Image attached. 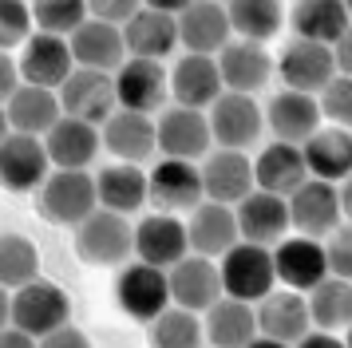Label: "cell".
<instances>
[{
	"instance_id": "obj_1",
	"label": "cell",
	"mask_w": 352,
	"mask_h": 348,
	"mask_svg": "<svg viewBox=\"0 0 352 348\" xmlns=\"http://www.w3.org/2000/svg\"><path fill=\"white\" fill-rule=\"evenodd\" d=\"M36 210L52 226H80L87 214L99 210L96 174L87 171H52L36 190Z\"/></svg>"
},
{
	"instance_id": "obj_2",
	"label": "cell",
	"mask_w": 352,
	"mask_h": 348,
	"mask_svg": "<svg viewBox=\"0 0 352 348\" xmlns=\"http://www.w3.org/2000/svg\"><path fill=\"white\" fill-rule=\"evenodd\" d=\"M222 289L226 297L238 301H261L273 293L277 285V265H273V250L270 246H257V241H238L222 253Z\"/></svg>"
},
{
	"instance_id": "obj_3",
	"label": "cell",
	"mask_w": 352,
	"mask_h": 348,
	"mask_svg": "<svg viewBox=\"0 0 352 348\" xmlns=\"http://www.w3.org/2000/svg\"><path fill=\"white\" fill-rule=\"evenodd\" d=\"M135 250V226L127 214H115L99 206L96 214L76 226V253L87 265H127Z\"/></svg>"
},
{
	"instance_id": "obj_4",
	"label": "cell",
	"mask_w": 352,
	"mask_h": 348,
	"mask_svg": "<svg viewBox=\"0 0 352 348\" xmlns=\"http://www.w3.org/2000/svg\"><path fill=\"white\" fill-rule=\"evenodd\" d=\"M115 301L119 309L135 320L151 325L162 309H170V281H166V269L146 265V261H127L115 277Z\"/></svg>"
},
{
	"instance_id": "obj_5",
	"label": "cell",
	"mask_w": 352,
	"mask_h": 348,
	"mask_svg": "<svg viewBox=\"0 0 352 348\" xmlns=\"http://www.w3.org/2000/svg\"><path fill=\"white\" fill-rule=\"evenodd\" d=\"M67 316H72V301L60 285L36 277V281L20 285L12 293V325L24 329L28 336H36V340L56 332L60 325H67Z\"/></svg>"
},
{
	"instance_id": "obj_6",
	"label": "cell",
	"mask_w": 352,
	"mask_h": 348,
	"mask_svg": "<svg viewBox=\"0 0 352 348\" xmlns=\"http://www.w3.org/2000/svg\"><path fill=\"white\" fill-rule=\"evenodd\" d=\"M52 174V158L44 139L12 131L0 142V186L8 194H36Z\"/></svg>"
},
{
	"instance_id": "obj_7",
	"label": "cell",
	"mask_w": 352,
	"mask_h": 348,
	"mask_svg": "<svg viewBox=\"0 0 352 348\" xmlns=\"http://www.w3.org/2000/svg\"><path fill=\"white\" fill-rule=\"evenodd\" d=\"M344 221L340 210V186L324 178H309L305 186L289 194V226L305 237H329Z\"/></svg>"
},
{
	"instance_id": "obj_8",
	"label": "cell",
	"mask_w": 352,
	"mask_h": 348,
	"mask_svg": "<svg viewBox=\"0 0 352 348\" xmlns=\"http://www.w3.org/2000/svg\"><path fill=\"white\" fill-rule=\"evenodd\" d=\"M60 103L64 115L72 119H87V123L103 127L119 111V95H115V76L111 72H91V67H76L60 87Z\"/></svg>"
},
{
	"instance_id": "obj_9",
	"label": "cell",
	"mask_w": 352,
	"mask_h": 348,
	"mask_svg": "<svg viewBox=\"0 0 352 348\" xmlns=\"http://www.w3.org/2000/svg\"><path fill=\"white\" fill-rule=\"evenodd\" d=\"M210 135L214 146H230V151H245L261 139L265 131V111L257 107L254 95H238V91H222V99L210 107Z\"/></svg>"
},
{
	"instance_id": "obj_10",
	"label": "cell",
	"mask_w": 352,
	"mask_h": 348,
	"mask_svg": "<svg viewBox=\"0 0 352 348\" xmlns=\"http://www.w3.org/2000/svg\"><path fill=\"white\" fill-rule=\"evenodd\" d=\"M202 194L210 202L222 206H238L241 198H250L257 190L254 182V162L245 151H230V146H214L206 158H202Z\"/></svg>"
},
{
	"instance_id": "obj_11",
	"label": "cell",
	"mask_w": 352,
	"mask_h": 348,
	"mask_svg": "<svg viewBox=\"0 0 352 348\" xmlns=\"http://www.w3.org/2000/svg\"><path fill=\"white\" fill-rule=\"evenodd\" d=\"M277 76L289 91H305V95H320L324 83L336 76V60L329 44H313L293 36L285 44V52L277 56Z\"/></svg>"
},
{
	"instance_id": "obj_12",
	"label": "cell",
	"mask_w": 352,
	"mask_h": 348,
	"mask_svg": "<svg viewBox=\"0 0 352 348\" xmlns=\"http://www.w3.org/2000/svg\"><path fill=\"white\" fill-rule=\"evenodd\" d=\"M159 127V151L162 158H186L198 162L214 151V135H210L206 111L194 107H162V115L155 119Z\"/></svg>"
},
{
	"instance_id": "obj_13",
	"label": "cell",
	"mask_w": 352,
	"mask_h": 348,
	"mask_svg": "<svg viewBox=\"0 0 352 348\" xmlns=\"http://www.w3.org/2000/svg\"><path fill=\"white\" fill-rule=\"evenodd\" d=\"M166 281H170V301L190 309V313H206L214 301L226 297L222 269L214 257H202V253H186L178 265H170Z\"/></svg>"
},
{
	"instance_id": "obj_14",
	"label": "cell",
	"mask_w": 352,
	"mask_h": 348,
	"mask_svg": "<svg viewBox=\"0 0 352 348\" xmlns=\"http://www.w3.org/2000/svg\"><path fill=\"white\" fill-rule=\"evenodd\" d=\"M20 79L24 83H36V87H52L60 91L64 79L76 72V60H72V44L64 36H52V32H32L28 44L20 47Z\"/></svg>"
},
{
	"instance_id": "obj_15",
	"label": "cell",
	"mask_w": 352,
	"mask_h": 348,
	"mask_svg": "<svg viewBox=\"0 0 352 348\" xmlns=\"http://www.w3.org/2000/svg\"><path fill=\"white\" fill-rule=\"evenodd\" d=\"M99 135H103V146H107L119 162L143 166V162H151L155 151H159V127H155V115H143V111L119 107L107 123L99 127Z\"/></svg>"
},
{
	"instance_id": "obj_16",
	"label": "cell",
	"mask_w": 352,
	"mask_h": 348,
	"mask_svg": "<svg viewBox=\"0 0 352 348\" xmlns=\"http://www.w3.org/2000/svg\"><path fill=\"white\" fill-rule=\"evenodd\" d=\"M115 95H119V107L127 111H162L166 95H170V76L162 60H139V56H127V63L115 72Z\"/></svg>"
},
{
	"instance_id": "obj_17",
	"label": "cell",
	"mask_w": 352,
	"mask_h": 348,
	"mask_svg": "<svg viewBox=\"0 0 352 348\" xmlns=\"http://www.w3.org/2000/svg\"><path fill=\"white\" fill-rule=\"evenodd\" d=\"M72 44V60L76 67H91V72H119L127 63V40H123V28L119 24H107V20H96L87 16L80 28L67 36Z\"/></svg>"
},
{
	"instance_id": "obj_18",
	"label": "cell",
	"mask_w": 352,
	"mask_h": 348,
	"mask_svg": "<svg viewBox=\"0 0 352 348\" xmlns=\"http://www.w3.org/2000/svg\"><path fill=\"white\" fill-rule=\"evenodd\" d=\"M273 265H277V281L285 289H297V293H309L317 289L324 277H329V257H324V246L317 237H281L273 246Z\"/></svg>"
},
{
	"instance_id": "obj_19",
	"label": "cell",
	"mask_w": 352,
	"mask_h": 348,
	"mask_svg": "<svg viewBox=\"0 0 352 348\" xmlns=\"http://www.w3.org/2000/svg\"><path fill=\"white\" fill-rule=\"evenodd\" d=\"M135 253H139V261H146V265H159V269L178 265L190 253L186 221L178 218V214H162V210L146 214L135 226Z\"/></svg>"
},
{
	"instance_id": "obj_20",
	"label": "cell",
	"mask_w": 352,
	"mask_h": 348,
	"mask_svg": "<svg viewBox=\"0 0 352 348\" xmlns=\"http://www.w3.org/2000/svg\"><path fill=\"white\" fill-rule=\"evenodd\" d=\"M151 182V206L162 214H182L202 202V171L186 158H162L155 171L146 174Z\"/></svg>"
},
{
	"instance_id": "obj_21",
	"label": "cell",
	"mask_w": 352,
	"mask_h": 348,
	"mask_svg": "<svg viewBox=\"0 0 352 348\" xmlns=\"http://www.w3.org/2000/svg\"><path fill=\"white\" fill-rule=\"evenodd\" d=\"M218 72H222L226 91L257 95L273 79L277 60L265 52V44H254V40H230V44L218 52Z\"/></svg>"
},
{
	"instance_id": "obj_22",
	"label": "cell",
	"mask_w": 352,
	"mask_h": 348,
	"mask_svg": "<svg viewBox=\"0 0 352 348\" xmlns=\"http://www.w3.org/2000/svg\"><path fill=\"white\" fill-rule=\"evenodd\" d=\"M222 91H226V83H222V72H218V56L186 52L175 63V72H170V95H175L178 107L206 111L222 99Z\"/></svg>"
},
{
	"instance_id": "obj_23",
	"label": "cell",
	"mask_w": 352,
	"mask_h": 348,
	"mask_svg": "<svg viewBox=\"0 0 352 348\" xmlns=\"http://www.w3.org/2000/svg\"><path fill=\"white\" fill-rule=\"evenodd\" d=\"M234 40L230 12L218 0H194L186 12H178V44L198 56H218Z\"/></svg>"
},
{
	"instance_id": "obj_24",
	"label": "cell",
	"mask_w": 352,
	"mask_h": 348,
	"mask_svg": "<svg viewBox=\"0 0 352 348\" xmlns=\"http://www.w3.org/2000/svg\"><path fill=\"white\" fill-rule=\"evenodd\" d=\"M257 332L297 345L305 332H313V316H309V297L297 289H273L270 297L257 301Z\"/></svg>"
},
{
	"instance_id": "obj_25",
	"label": "cell",
	"mask_w": 352,
	"mask_h": 348,
	"mask_svg": "<svg viewBox=\"0 0 352 348\" xmlns=\"http://www.w3.org/2000/svg\"><path fill=\"white\" fill-rule=\"evenodd\" d=\"M44 146H48V158H52L56 171H87V166L96 162L99 146H103V135H99L96 123L64 115V119L44 135Z\"/></svg>"
},
{
	"instance_id": "obj_26",
	"label": "cell",
	"mask_w": 352,
	"mask_h": 348,
	"mask_svg": "<svg viewBox=\"0 0 352 348\" xmlns=\"http://www.w3.org/2000/svg\"><path fill=\"white\" fill-rule=\"evenodd\" d=\"M186 237H190V253L222 257L230 246H238L241 241L234 206H222V202L202 198V202L190 210V218H186Z\"/></svg>"
},
{
	"instance_id": "obj_27",
	"label": "cell",
	"mask_w": 352,
	"mask_h": 348,
	"mask_svg": "<svg viewBox=\"0 0 352 348\" xmlns=\"http://www.w3.org/2000/svg\"><path fill=\"white\" fill-rule=\"evenodd\" d=\"M265 127H270L277 142H297L313 139L320 131V99L305 91H277L265 107Z\"/></svg>"
},
{
	"instance_id": "obj_28",
	"label": "cell",
	"mask_w": 352,
	"mask_h": 348,
	"mask_svg": "<svg viewBox=\"0 0 352 348\" xmlns=\"http://www.w3.org/2000/svg\"><path fill=\"white\" fill-rule=\"evenodd\" d=\"M313 174L305 162V151L297 142H270L254 162V182L257 190H270L277 198H289L297 186H305Z\"/></svg>"
},
{
	"instance_id": "obj_29",
	"label": "cell",
	"mask_w": 352,
	"mask_h": 348,
	"mask_svg": "<svg viewBox=\"0 0 352 348\" xmlns=\"http://www.w3.org/2000/svg\"><path fill=\"white\" fill-rule=\"evenodd\" d=\"M238 214V234L241 241H257V246H273L281 241L289 230V198H277L270 190H254L250 198L234 206Z\"/></svg>"
},
{
	"instance_id": "obj_30",
	"label": "cell",
	"mask_w": 352,
	"mask_h": 348,
	"mask_svg": "<svg viewBox=\"0 0 352 348\" xmlns=\"http://www.w3.org/2000/svg\"><path fill=\"white\" fill-rule=\"evenodd\" d=\"M8 111V127L20 131V135H36L44 139L52 127L64 119V103H60V91L52 87H36V83H20L12 99L4 103Z\"/></svg>"
},
{
	"instance_id": "obj_31",
	"label": "cell",
	"mask_w": 352,
	"mask_h": 348,
	"mask_svg": "<svg viewBox=\"0 0 352 348\" xmlns=\"http://www.w3.org/2000/svg\"><path fill=\"white\" fill-rule=\"evenodd\" d=\"M123 40H127V56L139 60H166L178 44V16L155 12V8H139L123 24Z\"/></svg>"
},
{
	"instance_id": "obj_32",
	"label": "cell",
	"mask_w": 352,
	"mask_h": 348,
	"mask_svg": "<svg viewBox=\"0 0 352 348\" xmlns=\"http://www.w3.org/2000/svg\"><path fill=\"white\" fill-rule=\"evenodd\" d=\"M96 190H99V206L115 210V214H135L151 202V182L135 162H111L96 174Z\"/></svg>"
},
{
	"instance_id": "obj_33",
	"label": "cell",
	"mask_w": 352,
	"mask_h": 348,
	"mask_svg": "<svg viewBox=\"0 0 352 348\" xmlns=\"http://www.w3.org/2000/svg\"><path fill=\"white\" fill-rule=\"evenodd\" d=\"M301 151L313 178L344 182L352 174V131H344V127H320L313 139L301 142Z\"/></svg>"
},
{
	"instance_id": "obj_34",
	"label": "cell",
	"mask_w": 352,
	"mask_h": 348,
	"mask_svg": "<svg viewBox=\"0 0 352 348\" xmlns=\"http://www.w3.org/2000/svg\"><path fill=\"white\" fill-rule=\"evenodd\" d=\"M289 24H293V36L333 47L349 32L352 16L344 8V0H297L289 12Z\"/></svg>"
},
{
	"instance_id": "obj_35",
	"label": "cell",
	"mask_w": 352,
	"mask_h": 348,
	"mask_svg": "<svg viewBox=\"0 0 352 348\" xmlns=\"http://www.w3.org/2000/svg\"><path fill=\"white\" fill-rule=\"evenodd\" d=\"M206 340L214 348H245L257 336V309L250 301L222 297L206 309Z\"/></svg>"
},
{
	"instance_id": "obj_36",
	"label": "cell",
	"mask_w": 352,
	"mask_h": 348,
	"mask_svg": "<svg viewBox=\"0 0 352 348\" xmlns=\"http://www.w3.org/2000/svg\"><path fill=\"white\" fill-rule=\"evenodd\" d=\"M226 12H230V28L238 40L265 44L285 28V4L281 0H230Z\"/></svg>"
},
{
	"instance_id": "obj_37",
	"label": "cell",
	"mask_w": 352,
	"mask_h": 348,
	"mask_svg": "<svg viewBox=\"0 0 352 348\" xmlns=\"http://www.w3.org/2000/svg\"><path fill=\"white\" fill-rule=\"evenodd\" d=\"M309 297V316H313V325L324 332H340L352 325V281L344 277H324L317 289H309L305 293Z\"/></svg>"
},
{
	"instance_id": "obj_38",
	"label": "cell",
	"mask_w": 352,
	"mask_h": 348,
	"mask_svg": "<svg viewBox=\"0 0 352 348\" xmlns=\"http://www.w3.org/2000/svg\"><path fill=\"white\" fill-rule=\"evenodd\" d=\"M206 340V325L198 320V313L170 305L162 309L151 325H146V345L151 348H202Z\"/></svg>"
},
{
	"instance_id": "obj_39",
	"label": "cell",
	"mask_w": 352,
	"mask_h": 348,
	"mask_svg": "<svg viewBox=\"0 0 352 348\" xmlns=\"http://www.w3.org/2000/svg\"><path fill=\"white\" fill-rule=\"evenodd\" d=\"M40 277V250L24 234H0V285L16 293Z\"/></svg>"
},
{
	"instance_id": "obj_40",
	"label": "cell",
	"mask_w": 352,
	"mask_h": 348,
	"mask_svg": "<svg viewBox=\"0 0 352 348\" xmlns=\"http://www.w3.org/2000/svg\"><path fill=\"white\" fill-rule=\"evenodd\" d=\"M32 4V24L36 32H52V36H72L87 20V0H28Z\"/></svg>"
},
{
	"instance_id": "obj_41",
	"label": "cell",
	"mask_w": 352,
	"mask_h": 348,
	"mask_svg": "<svg viewBox=\"0 0 352 348\" xmlns=\"http://www.w3.org/2000/svg\"><path fill=\"white\" fill-rule=\"evenodd\" d=\"M32 4L28 0H0V52L24 47L32 36Z\"/></svg>"
},
{
	"instance_id": "obj_42",
	"label": "cell",
	"mask_w": 352,
	"mask_h": 348,
	"mask_svg": "<svg viewBox=\"0 0 352 348\" xmlns=\"http://www.w3.org/2000/svg\"><path fill=\"white\" fill-rule=\"evenodd\" d=\"M317 99H320V115L333 119V127L352 131V76H340V72H336V76L324 83V91H320Z\"/></svg>"
},
{
	"instance_id": "obj_43",
	"label": "cell",
	"mask_w": 352,
	"mask_h": 348,
	"mask_svg": "<svg viewBox=\"0 0 352 348\" xmlns=\"http://www.w3.org/2000/svg\"><path fill=\"white\" fill-rule=\"evenodd\" d=\"M324 257H329V273L352 281V221H340L329 241H324Z\"/></svg>"
},
{
	"instance_id": "obj_44",
	"label": "cell",
	"mask_w": 352,
	"mask_h": 348,
	"mask_svg": "<svg viewBox=\"0 0 352 348\" xmlns=\"http://www.w3.org/2000/svg\"><path fill=\"white\" fill-rule=\"evenodd\" d=\"M143 8V0H87V12L96 20H107V24H127L131 16Z\"/></svg>"
},
{
	"instance_id": "obj_45",
	"label": "cell",
	"mask_w": 352,
	"mask_h": 348,
	"mask_svg": "<svg viewBox=\"0 0 352 348\" xmlns=\"http://www.w3.org/2000/svg\"><path fill=\"white\" fill-rule=\"evenodd\" d=\"M40 348H91V340H87V332H80L67 320V325H60L56 332L40 336Z\"/></svg>"
},
{
	"instance_id": "obj_46",
	"label": "cell",
	"mask_w": 352,
	"mask_h": 348,
	"mask_svg": "<svg viewBox=\"0 0 352 348\" xmlns=\"http://www.w3.org/2000/svg\"><path fill=\"white\" fill-rule=\"evenodd\" d=\"M20 83H24V79H20L16 56H12V52H0V103H8Z\"/></svg>"
},
{
	"instance_id": "obj_47",
	"label": "cell",
	"mask_w": 352,
	"mask_h": 348,
	"mask_svg": "<svg viewBox=\"0 0 352 348\" xmlns=\"http://www.w3.org/2000/svg\"><path fill=\"white\" fill-rule=\"evenodd\" d=\"M333 60H336V72H340V76H352V24L333 44Z\"/></svg>"
},
{
	"instance_id": "obj_48",
	"label": "cell",
	"mask_w": 352,
	"mask_h": 348,
	"mask_svg": "<svg viewBox=\"0 0 352 348\" xmlns=\"http://www.w3.org/2000/svg\"><path fill=\"white\" fill-rule=\"evenodd\" d=\"M293 348H349L340 336H333V332H324V329H317V332H305L301 340Z\"/></svg>"
},
{
	"instance_id": "obj_49",
	"label": "cell",
	"mask_w": 352,
	"mask_h": 348,
	"mask_svg": "<svg viewBox=\"0 0 352 348\" xmlns=\"http://www.w3.org/2000/svg\"><path fill=\"white\" fill-rule=\"evenodd\" d=\"M0 348H40V340L16 325H8V329H0Z\"/></svg>"
},
{
	"instance_id": "obj_50",
	"label": "cell",
	"mask_w": 352,
	"mask_h": 348,
	"mask_svg": "<svg viewBox=\"0 0 352 348\" xmlns=\"http://www.w3.org/2000/svg\"><path fill=\"white\" fill-rule=\"evenodd\" d=\"M194 0H143V8H155V12H170V16H178V12H186Z\"/></svg>"
},
{
	"instance_id": "obj_51",
	"label": "cell",
	"mask_w": 352,
	"mask_h": 348,
	"mask_svg": "<svg viewBox=\"0 0 352 348\" xmlns=\"http://www.w3.org/2000/svg\"><path fill=\"white\" fill-rule=\"evenodd\" d=\"M8 325H12V289L0 285V329H8Z\"/></svg>"
},
{
	"instance_id": "obj_52",
	"label": "cell",
	"mask_w": 352,
	"mask_h": 348,
	"mask_svg": "<svg viewBox=\"0 0 352 348\" xmlns=\"http://www.w3.org/2000/svg\"><path fill=\"white\" fill-rule=\"evenodd\" d=\"M340 186V210H344V221H352V174L344 182H336Z\"/></svg>"
},
{
	"instance_id": "obj_53",
	"label": "cell",
	"mask_w": 352,
	"mask_h": 348,
	"mask_svg": "<svg viewBox=\"0 0 352 348\" xmlns=\"http://www.w3.org/2000/svg\"><path fill=\"white\" fill-rule=\"evenodd\" d=\"M245 348H293V345H285V340H273V336H261V332H257Z\"/></svg>"
},
{
	"instance_id": "obj_54",
	"label": "cell",
	"mask_w": 352,
	"mask_h": 348,
	"mask_svg": "<svg viewBox=\"0 0 352 348\" xmlns=\"http://www.w3.org/2000/svg\"><path fill=\"white\" fill-rule=\"evenodd\" d=\"M12 135V127H8V111H4V103H0V142Z\"/></svg>"
},
{
	"instance_id": "obj_55",
	"label": "cell",
	"mask_w": 352,
	"mask_h": 348,
	"mask_svg": "<svg viewBox=\"0 0 352 348\" xmlns=\"http://www.w3.org/2000/svg\"><path fill=\"white\" fill-rule=\"evenodd\" d=\"M344 345H349V348H352V325H349V336H344Z\"/></svg>"
},
{
	"instance_id": "obj_56",
	"label": "cell",
	"mask_w": 352,
	"mask_h": 348,
	"mask_svg": "<svg viewBox=\"0 0 352 348\" xmlns=\"http://www.w3.org/2000/svg\"><path fill=\"white\" fill-rule=\"evenodd\" d=\"M344 8H349V16H352V0H344Z\"/></svg>"
},
{
	"instance_id": "obj_57",
	"label": "cell",
	"mask_w": 352,
	"mask_h": 348,
	"mask_svg": "<svg viewBox=\"0 0 352 348\" xmlns=\"http://www.w3.org/2000/svg\"><path fill=\"white\" fill-rule=\"evenodd\" d=\"M218 4H230V0H218Z\"/></svg>"
}]
</instances>
